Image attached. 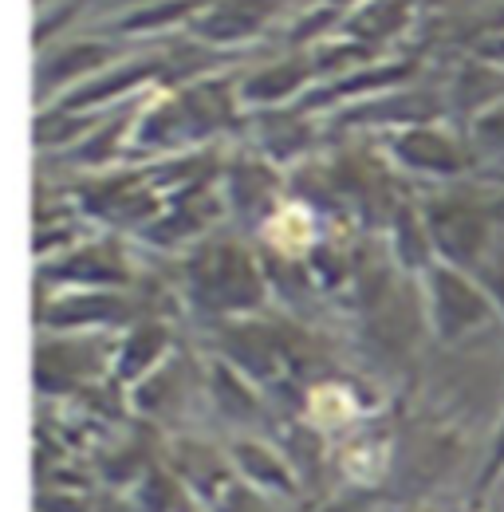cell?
<instances>
[{
  "instance_id": "2",
  "label": "cell",
  "mask_w": 504,
  "mask_h": 512,
  "mask_svg": "<svg viewBox=\"0 0 504 512\" xmlns=\"http://www.w3.org/2000/svg\"><path fill=\"white\" fill-rule=\"evenodd\" d=\"M402 158L422 166V170H434V174H449L461 166V154L449 138H441L434 130H414L402 138Z\"/></svg>"
},
{
  "instance_id": "1",
  "label": "cell",
  "mask_w": 504,
  "mask_h": 512,
  "mask_svg": "<svg viewBox=\"0 0 504 512\" xmlns=\"http://www.w3.org/2000/svg\"><path fill=\"white\" fill-rule=\"evenodd\" d=\"M438 308H441L438 312L441 327H445L449 335L485 316V300H481L461 276H453V272H438Z\"/></svg>"
},
{
  "instance_id": "5",
  "label": "cell",
  "mask_w": 504,
  "mask_h": 512,
  "mask_svg": "<svg viewBox=\"0 0 504 512\" xmlns=\"http://www.w3.org/2000/svg\"><path fill=\"white\" fill-rule=\"evenodd\" d=\"M237 457H241L245 473H249V477H256L260 485H272V489H288V469H284V461H280V457H272L268 449L241 446V449H237Z\"/></svg>"
},
{
  "instance_id": "3",
  "label": "cell",
  "mask_w": 504,
  "mask_h": 512,
  "mask_svg": "<svg viewBox=\"0 0 504 512\" xmlns=\"http://www.w3.org/2000/svg\"><path fill=\"white\" fill-rule=\"evenodd\" d=\"M272 12V4L268 0H233V4H225V8H217L201 28H205V36H217V40H229V36H241V32H252L264 16Z\"/></svg>"
},
{
  "instance_id": "6",
  "label": "cell",
  "mask_w": 504,
  "mask_h": 512,
  "mask_svg": "<svg viewBox=\"0 0 504 512\" xmlns=\"http://www.w3.org/2000/svg\"><path fill=\"white\" fill-rule=\"evenodd\" d=\"M304 83V67H272V71H264V75H256L249 79V95L256 99H280V95H288V91H296Z\"/></svg>"
},
{
  "instance_id": "4",
  "label": "cell",
  "mask_w": 504,
  "mask_h": 512,
  "mask_svg": "<svg viewBox=\"0 0 504 512\" xmlns=\"http://www.w3.org/2000/svg\"><path fill=\"white\" fill-rule=\"evenodd\" d=\"M434 229H438L441 249H449V253H477V245H481V221H477V213L441 209V217H434Z\"/></svg>"
},
{
  "instance_id": "7",
  "label": "cell",
  "mask_w": 504,
  "mask_h": 512,
  "mask_svg": "<svg viewBox=\"0 0 504 512\" xmlns=\"http://www.w3.org/2000/svg\"><path fill=\"white\" fill-rule=\"evenodd\" d=\"M504 469V430H501V438H497V446H493V457H489V473H485V481L489 477H497Z\"/></svg>"
}]
</instances>
